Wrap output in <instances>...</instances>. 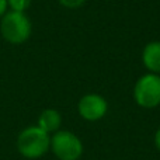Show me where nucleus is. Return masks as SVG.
I'll return each instance as SVG.
<instances>
[{"label": "nucleus", "instance_id": "f257e3e1", "mask_svg": "<svg viewBox=\"0 0 160 160\" xmlns=\"http://www.w3.org/2000/svg\"><path fill=\"white\" fill-rule=\"evenodd\" d=\"M51 149V135L38 125L27 127L17 136V150L25 159H39Z\"/></svg>", "mask_w": 160, "mask_h": 160}, {"label": "nucleus", "instance_id": "f03ea898", "mask_svg": "<svg viewBox=\"0 0 160 160\" xmlns=\"http://www.w3.org/2000/svg\"><path fill=\"white\" fill-rule=\"evenodd\" d=\"M32 25L25 13L7 10V13L0 18V32L2 37L13 45L25 42L31 35Z\"/></svg>", "mask_w": 160, "mask_h": 160}, {"label": "nucleus", "instance_id": "7ed1b4c3", "mask_svg": "<svg viewBox=\"0 0 160 160\" xmlns=\"http://www.w3.org/2000/svg\"><path fill=\"white\" fill-rule=\"evenodd\" d=\"M135 102L142 108H156L160 105V75L146 73L141 76L133 87Z\"/></svg>", "mask_w": 160, "mask_h": 160}, {"label": "nucleus", "instance_id": "20e7f679", "mask_svg": "<svg viewBox=\"0 0 160 160\" xmlns=\"http://www.w3.org/2000/svg\"><path fill=\"white\" fill-rule=\"evenodd\" d=\"M51 150L59 160H79L83 155V142L70 131H56L51 136Z\"/></svg>", "mask_w": 160, "mask_h": 160}, {"label": "nucleus", "instance_id": "39448f33", "mask_svg": "<svg viewBox=\"0 0 160 160\" xmlns=\"http://www.w3.org/2000/svg\"><path fill=\"white\" fill-rule=\"evenodd\" d=\"M78 111L83 119L94 122L105 117L108 111V102L100 94L88 93L79 100Z\"/></svg>", "mask_w": 160, "mask_h": 160}, {"label": "nucleus", "instance_id": "423d86ee", "mask_svg": "<svg viewBox=\"0 0 160 160\" xmlns=\"http://www.w3.org/2000/svg\"><path fill=\"white\" fill-rule=\"evenodd\" d=\"M143 66L150 73H160V41H152L145 45L142 51Z\"/></svg>", "mask_w": 160, "mask_h": 160}, {"label": "nucleus", "instance_id": "0eeeda50", "mask_svg": "<svg viewBox=\"0 0 160 160\" xmlns=\"http://www.w3.org/2000/svg\"><path fill=\"white\" fill-rule=\"evenodd\" d=\"M41 129H44L47 133H55L59 131L62 125V115L58 110L55 108H47L44 110L38 117V122H37Z\"/></svg>", "mask_w": 160, "mask_h": 160}, {"label": "nucleus", "instance_id": "6e6552de", "mask_svg": "<svg viewBox=\"0 0 160 160\" xmlns=\"http://www.w3.org/2000/svg\"><path fill=\"white\" fill-rule=\"evenodd\" d=\"M31 2L32 0H7V6H8V10L25 13L30 8Z\"/></svg>", "mask_w": 160, "mask_h": 160}, {"label": "nucleus", "instance_id": "1a4fd4ad", "mask_svg": "<svg viewBox=\"0 0 160 160\" xmlns=\"http://www.w3.org/2000/svg\"><path fill=\"white\" fill-rule=\"evenodd\" d=\"M58 2L66 8H78L84 4L86 0H58Z\"/></svg>", "mask_w": 160, "mask_h": 160}, {"label": "nucleus", "instance_id": "9d476101", "mask_svg": "<svg viewBox=\"0 0 160 160\" xmlns=\"http://www.w3.org/2000/svg\"><path fill=\"white\" fill-rule=\"evenodd\" d=\"M8 6H7V0H0V18L7 13Z\"/></svg>", "mask_w": 160, "mask_h": 160}, {"label": "nucleus", "instance_id": "9b49d317", "mask_svg": "<svg viewBox=\"0 0 160 160\" xmlns=\"http://www.w3.org/2000/svg\"><path fill=\"white\" fill-rule=\"evenodd\" d=\"M155 146L158 148V150H160V128H158V131L155 132Z\"/></svg>", "mask_w": 160, "mask_h": 160}]
</instances>
